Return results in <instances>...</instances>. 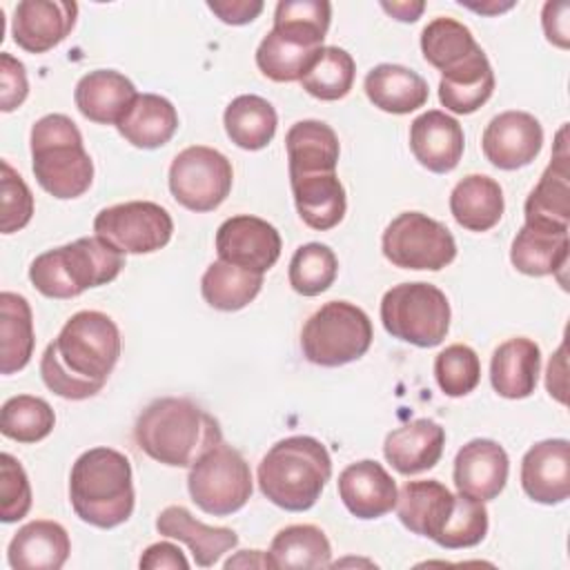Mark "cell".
<instances>
[{
  "label": "cell",
  "instance_id": "7402d4cb",
  "mask_svg": "<svg viewBox=\"0 0 570 570\" xmlns=\"http://www.w3.org/2000/svg\"><path fill=\"white\" fill-rule=\"evenodd\" d=\"M423 58L441 71L454 76L488 60L472 31L454 18H434L421 31Z\"/></svg>",
  "mask_w": 570,
  "mask_h": 570
},
{
  "label": "cell",
  "instance_id": "ba28073f",
  "mask_svg": "<svg viewBox=\"0 0 570 570\" xmlns=\"http://www.w3.org/2000/svg\"><path fill=\"white\" fill-rule=\"evenodd\" d=\"M370 316L350 301L321 305L301 330L303 356L321 367H338L361 358L372 345Z\"/></svg>",
  "mask_w": 570,
  "mask_h": 570
},
{
  "label": "cell",
  "instance_id": "44dd1931",
  "mask_svg": "<svg viewBox=\"0 0 570 570\" xmlns=\"http://www.w3.org/2000/svg\"><path fill=\"white\" fill-rule=\"evenodd\" d=\"M338 497L356 519H379L394 510L399 490L387 470L372 459L350 463L338 474Z\"/></svg>",
  "mask_w": 570,
  "mask_h": 570
},
{
  "label": "cell",
  "instance_id": "e575fe53",
  "mask_svg": "<svg viewBox=\"0 0 570 570\" xmlns=\"http://www.w3.org/2000/svg\"><path fill=\"white\" fill-rule=\"evenodd\" d=\"M568 232H548L523 225L510 247L517 272L528 276H550L568 265Z\"/></svg>",
  "mask_w": 570,
  "mask_h": 570
},
{
  "label": "cell",
  "instance_id": "7dc6e473",
  "mask_svg": "<svg viewBox=\"0 0 570 570\" xmlns=\"http://www.w3.org/2000/svg\"><path fill=\"white\" fill-rule=\"evenodd\" d=\"M29 94L24 65L11 53H0V109L4 114L18 109Z\"/></svg>",
  "mask_w": 570,
  "mask_h": 570
},
{
  "label": "cell",
  "instance_id": "ffe728a7",
  "mask_svg": "<svg viewBox=\"0 0 570 570\" xmlns=\"http://www.w3.org/2000/svg\"><path fill=\"white\" fill-rule=\"evenodd\" d=\"M463 147V127L441 109H430L416 116L410 125V149L432 174L452 171L461 163Z\"/></svg>",
  "mask_w": 570,
  "mask_h": 570
},
{
  "label": "cell",
  "instance_id": "cb8c5ba5",
  "mask_svg": "<svg viewBox=\"0 0 570 570\" xmlns=\"http://www.w3.org/2000/svg\"><path fill=\"white\" fill-rule=\"evenodd\" d=\"M136 96L134 82L116 69L89 71L73 89L78 111L98 125H118Z\"/></svg>",
  "mask_w": 570,
  "mask_h": 570
},
{
  "label": "cell",
  "instance_id": "2e32d148",
  "mask_svg": "<svg viewBox=\"0 0 570 570\" xmlns=\"http://www.w3.org/2000/svg\"><path fill=\"white\" fill-rule=\"evenodd\" d=\"M78 4L67 0H22L13 9V42L29 53H45L73 29Z\"/></svg>",
  "mask_w": 570,
  "mask_h": 570
},
{
  "label": "cell",
  "instance_id": "74e56055",
  "mask_svg": "<svg viewBox=\"0 0 570 570\" xmlns=\"http://www.w3.org/2000/svg\"><path fill=\"white\" fill-rule=\"evenodd\" d=\"M263 287V274L243 269L238 265L216 261L200 278V294L205 303L220 312H238L249 305Z\"/></svg>",
  "mask_w": 570,
  "mask_h": 570
},
{
  "label": "cell",
  "instance_id": "f1b7e54d",
  "mask_svg": "<svg viewBox=\"0 0 570 570\" xmlns=\"http://www.w3.org/2000/svg\"><path fill=\"white\" fill-rule=\"evenodd\" d=\"M541 370V350L532 338L514 336L492 352L490 383L503 399H525L534 392Z\"/></svg>",
  "mask_w": 570,
  "mask_h": 570
},
{
  "label": "cell",
  "instance_id": "60d3db41",
  "mask_svg": "<svg viewBox=\"0 0 570 570\" xmlns=\"http://www.w3.org/2000/svg\"><path fill=\"white\" fill-rule=\"evenodd\" d=\"M336 254L323 243L301 245L289 261V285L301 296H318L336 281Z\"/></svg>",
  "mask_w": 570,
  "mask_h": 570
},
{
  "label": "cell",
  "instance_id": "4316f807",
  "mask_svg": "<svg viewBox=\"0 0 570 570\" xmlns=\"http://www.w3.org/2000/svg\"><path fill=\"white\" fill-rule=\"evenodd\" d=\"M445 430L432 419H414L385 436L383 454L401 474H419L434 468L443 454Z\"/></svg>",
  "mask_w": 570,
  "mask_h": 570
},
{
  "label": "cell",
  "instance_id": "3957f363",
  "mask_svg": "<svg viewBox=\"0 0 570 570\" xmlns=\"http://www.w3.org/2000/svg\"><path fill=\"white\" fill-rule=\"evenodd\" d=\"M332 4L327 0H281L274 9V27L256 49V67L274 82L301 80L330 29Z\"/></svg>",
  "mask_w": 570,
  "mask_h": 570
},
{
  "label": "cell",
  "instance_id": "8992f818",
  "mask_svg": "<svg viewBox=\"0 0 570 570\" xmlns=\"http://www.w3.org/2000/svg\"><path fill=\"white\" fill-rule=\"evenodd\" d=\"M122 267L120 249L100 236H87L36 256L29 281L47 298H76L89 287L111 283Z\"/></svg>",
  "mask_w": 570,
  "mask_h": 570
},
{
  "label": "cell",
  "instance_id": "d590c367",
  "mask_svg": "<svg viewBox=\"0 0 570 570\" xmlns=\"http://www.w3.org/2000/svg\"><path fill=\"white\" fill-rule=\"evenodd\" d=\"M223 125L236 147L258 151L272 142L278 116L272 102H267L265 98L256 94H243L227 105L223 114Z\"/></svg>",
  "mask_w": 570,
  "mask_h": 570
},
{
  "label": "cell",
  "instance_id": "8fae6325",
  "mask_svg": "<svg viewBox=\"0 0 570 570\" xmlns=\"http://www.w3.org/2000/svg\"><path fill=\"white\" fill-rule=\"evenodd\" d=\"M383 256L401 269L439 272L456 258L452 232L421 212L399 214L383 232Z\"/></svg>",
  "mask_w": 570,
  "mask_h": 570
},
{
  "label": "cell",
  "instance_id": "ee69618b",
  "mask_svg": "<svg viewBox=\"0 0 570 570\" xmlns=\"http://www.w3.org/2000/svg\"><path fill=\"white\" fill-rule=\"evenodd\" d=\"M488 534V510L483 501L463 492L454 494V510L439 539L445 550H461L479 546Z\"/></svg>",
  "mask_w": 570,
  "mask_h": 570
},
{
  "label": "cell",
  "instance_id": "9a60e30c",
  "mask_svg": "<svg viewBox=\"0 0 570 570\" xmlns=\"http://www.w3.org/2000/svg\"><path fill=\"white\" fill-rule=\"evenodd\" d=\"M543 147V127L528 111H503L494 116L481 136L483 156L499 169L514 171L530 165Z\"/></svg>",
  "mask_w": 570,
  "mask_h": 570
},
{
  "label": "cell",
  "instance_id": "816d5d0a",
  "mask_svg": "<svg viewBox=\"0 0 570 570\" xmlns=\"http://www.w3.org/2000/svg\"><path fill=\"white\" fill-rule=\"evenodd\" d=\"M381 7L401 22H416L425 9L421 0H401V2H381Z\"/></svg>",
  "mask_w": 570,
  "mask_h": 570
},
{
  "label": "cell",
  "instance_id": "603a6c76",
  "mask_svg": "<svg viewBox=\"0 0 570 570\" xmlns=\"http://www.w3.org/2000/svg\"><path fill=\"white\" fill-rule=\"evenodd\" d=\"M394 508L410 532L439 543L454 510V494L436 479L407 481L401 488Z\"/></svg>",
  "mask_w": 570,
  "mask_h": 570
},
{
  "label": "cell",
  "instance_id": "30bf717a",
  "mask_svg": "<svg viewBox=\"0 0 570 570\" xmlns=\"http://www.w3.org/2000/svg\"><path fill=\"white\" fill-rule=\"evenodd\" d=\"M187 490L203 512L214 517L234 514L254 490L249 463L232 445L218 443L189 468Z\"/></svg>",
  "mask_w": 570,
  "mask_h": 570
},
{
  "label": "cell",
  "instance_id": "9c48e42d",
  "mask_svg": "<svg viewBox=\"0 0 570 570\" xmlns=\"http://www.w3.org/2000/svg\"><path fill=\"white\" fill-rule=\"evenodd\" d=\"M381 323L387 334L416 347L439 345L450 330L448 296L432 283H401L383 294Z\"/></svg>",
  "mask_w": 570,
  "mask_h": 570
},
{
  "label": "cell",
  "instance_id": "83f0119b",
  "mask_svg": "<svg viewBox=\"0 0 570 570\" xmlns=\"http://www.w3.org/2000/svg\"><path fill=\"white\" fill-rule=\"evenodd\" d=\"M156 530L163 537L183 541L194 554L196 566L200 568L214 566L225 552H229L238 543V534L232 528L205 525L194 519L191 512L183 505H167L156 519Z\"/></svg>",
  "mask_w": 570,
  "mask_h": 570
},
{
  "label": "cell",
  "instance_id": "681fc988",
  "mask_svg": "<svg viewBox=\"0 0 570 570\" xmlns=\"http://www.w3.org/2000/svg\"><path fill=\"white\" fill-rule=\"evenodd\" d=\"M140 568L145 570H158V568H171V570H187L189 568V561L185 559L183 550L169 541H158V543H151L140 561H138Z\"/></svg>",
  "mask_w": 570,
  "mask_h": 570
},
{
  "label": "cell",
  "instance_id": "d6a6232c",
  "mask_svg": "<svg viewBox=\"0 0 570 570\" xmlns=\"http://www.w3.org/2000/svg\"><path fill=\"white\" fill-rule=\"evenodd\" d=\"M289 174L336 171L341 145L336 131L323 120H298L285 136Z\"/></svg>",
  "mask_w": 570,
  "mask_h": 570
},
{
  "label": "cell",
  "instance_id": "5bb4252c",
  "mask_svg": "<svg viewBox=\"0 0 570 570\" xmlns=\"http://www.w3.org/2000/svg\"><path fill=\"white\" fill-rule=\"evenodd\" d=\"M281 234L278 229L249 214H238L220 223L216 232L218 258L243 269L265 274L272 269L281 256Z\"/></svg>",
  "mask_w": 570,
  "mask_h": 570
},
{
  "label": "cell",
  "instance_id": "7bdbcfd3",
  "mask_svg": "<svg viewBox=\"0 0 570 570\" xmlns=\"http://www.w3.org/2000/svg\"><path fill=\"white\" fill-rule=\"evenodd\" d=\"M434 376L445 396H465L481 381L479 354L463 343L448 345L434 358Z\"/></svg>",
  "mask_w": 570,
  "mask_h": 570
},
{
  "label": "cell",
  "instance_id": "836d02e7",
  "mask_svg": "<svg viewBox=\"0 0 570 570\" xmlns=\"http://www.w3.org/2000/svg\"><path fill=\"white\" fill-rule=\"evenodd\" d=\"M33 314L24 296L0 294V372H20L33 356Z\"/></svg>",
  "mask_w": 570,
  "mask_h": 570
},
{
  "label": "cell",
  "instance_id": "e0dca14e",
  "mask_svg": "<svg viewBox=\"0 0 570 570\" xmlns=\"http://www.w3.org/2000/svg\"><path fill=\"white\" fill-rule=\"evenodd\" d=\"M521 488L532 501L543 505H557L570 497L568 439L539 441L523 454Z\"/></svg>",
  "mask_w": 570,
  "mask_h": 570
},
{
  "label": "cell",
  "instance_id": "7a4b0ae2",
  "mask_svg": "<svg viewBox=\"0 0 570 570\" xmlns=\"http://www.w3.org/2000/svg\"><path fill=\"white\" fill-rule=\"evenodd\" d=\"M134 439L154 461L191 468L205 452L223 443V432L218 421L194 401L163 396L138 414Z\"/></svg>",
  "mask_w": 570,
  "mask_h": 570
},
{
  "label": "cell",
  "instance_id": "4fadbf2b",
  "mask_svg": "<svg viewBox=\"0 0 570 570\" xmlns=\"http://www.w3.org/2000/svg\"><path fill=\"white\" fill-rule=\"evenodd\" d=\"M94 232L122 254H151L171 240L174 220L158 203L129 200L100 209Z\"/></svg>",
  "mask_w": 570,
  "mask_h": 570
},
{
  "label": "cell",
  "instance_id": "f907efd6",
  "mask_svg": "<svg viewBox=\"0 0 570 570\" xmlns=\"http://www.w3.org/2000/svg\"><path fill=\"white\" fill-rule=\"evenodd\" d=\"M568 2H548L543 7V31L550 42L566 49L568 47Z\"/></svg>",
  "mask_w": 570,
  "mask_h": 570
},
{
  "label": "cell",
  "instance_id": "4dcf8cb0",
  "mask_svg": "<svg viewBox=\"0 0 570 570\" xmlns=\"http://www.w3.org/2000/svg\"><path fill=\"white\" fill-rule=\"evenodd\" d=\"M116 127L134 147L156 149L174 138L178 129V114L167 98L158 94H138Z\"/></svg>",
  "mask_w": 570,
  "mask_h": 570
},
{
  "label": "cell",
  "instance_id": "f6af8a7d",
  "mask_svg": "<svg viewBox=\"0 0 570 570\" xmlns=\"http://www.w3.org/2000/svg\"><path fill=\"white\" fill-rule=\"evenodd\" d=\"M31 510V485L24 468L9 452L0 454V519L16 523Z\"/></svg>",
  "mask_w": 570,
  "mask_h": 570
},
{
  "label": "cell",
  "instance_id": "ac0fdd59",
  "mask_svg": "<svg viewBox=\"0 0 570 570\" xmlns=\"http://www.w3.org/2000/svg\"><path fill=\"white\" fill-rule=\"evenodd\" d=\"M563 138L566 127L559 131L557 154L525 198V225L548 232H568L570 220V165Z\"/></svg>",
  "mask_w": 570,
  "mask_h": 570
},
{
  "label": "cell",
  "instance_id": "d4e9b609",
  "mask_svg": "<svg viewBox=\"0 0 570 570\" xmlns=\"http://www.w3.org/2000/svg\"><path fill=\"white\" fill-rule=\"evenodd\" d=\"M71 552L67 530L58 521L36 519L24 523L7 548V561L13 570H58Z\"/></svg>",
  "mask_w": 570,
  "mask_h": 570
},
{
  "label": "cell",
  "instance_id": "d6986e66",
  "mask_svg": "<svg viewBox=\"0 0 570 570\" xmlns=\"http://www.w3.org/2000/svg\"><path fill=\"white\" fill-rule=\"evenodd\" d=\"M510 472L508 452L492 439H472L454 456V485L479 501L497 499Z\"/></svg>",
  "mask_w": 570,
  "mask_h": 570
},
{
  "label": "cell",
  "instance_id": "7c38bea8",
  "mask_svg": "<svg viewBox=\"0 0 570 570\" xmlns=\"http://www.w3.org/2000/svg\"><path fill=\"white\" fill-rule=\"evenodd\" d=\"M234 169L225 154L191 145L176 154L169 167V191L189 212H212L232 191Z\"/></svg>",
  "mask_w": 570,
  "mask_h": 570
},
{
  "label": "cell",
  "instance_id": "8d00e7d4",
  "mask_svg": "<svg viewBox=\"0 0 570 570\" xmlns=\"http://www.w3.org/2000/svg\"><path fill=\"white\" fill-rule=\"evenodd\" d=\"M265 557L269 568H327L332 546L321 528L294 523L276 532Z\"/></svg>",
  "mask_w": 570,
  "mask_h": 570
},
{
  "label": "cell",
  "instance_id": "bcb514c9",
  "mask_svg": "<svg viewBox=\"0 0 570 570\" xmlns=\"http://www.w3.org/2000/svg\"><path fill=\"white\" fill-rule=\"evenodd\" d=\"M0 167H2L0 229H2V234H13L29 225V220L33 216V196H31V189L27 187V183L22 180V176L7 160H2Z\"/></svg>",
  "mask_w": 570,
  "mask_h": 570
},
{
  "label": "cell",
  "instance_id": "6da1fadb",
  "mask_svg": "<svg viewBox=\"0 0 570 570\" xmlns=\"http://www.w3.org/2000/svg\"><path fill=\"white\" fill-rule=\"evenodd\" d=\"M120 358L118 325L102 312H76L40 358L45 385L69 401L96 396Z\"/></svg>",
  "mask_w": 570,
  "mask_h": 570
},
{
  "label": "cell",
  "instance_id": "277c9868",
  "mask_svg": "<svg viewBox=\"0 0 570 570\" xmlns=\"http://www.w3.org/2000/svg\"><path fill=\"white\" fill-rule=\"evenodd\" d=\"M69 501L76 517L94 528L125 523L136 503L131 463L111 448H91L71 465Z\"/></svg>",
  "mask_w": 570,
  "mask_h": 570
},
{
  "label": "cell",
  "instance_id": "5b68a950",
  "mask_svg": "<svg viewBox=\"0 0 570 570\" xmlns=\"http://www.w3.org/2000/svg\"><path fill=\"white\" fill-rule=\"evenodd\" d=\"M258 488L274 505L287 512L309 510L332 476L327 448L305 434L274 443L258 463Z\"/></svg>",
  "mask_w": 570,
  "mask_h": 570
},
{
  "label": "cell",
  "instance_id": "b9f144b4",
  "mask_svg": "<svg viewBox=\"0 0 570 570\" xmlns=\"http://www.w3.org/2000/svg\"><path fill=\"white\" fill-rule=\"evenodd\" d=\"M494 91V71L490 62H483L474 69L441 76L439 82V100L452 114H474L483 107Z\"/></svg>",
  "mask_w": 570,
  "mask_h": 570
},
{
  "label": "cell",
  "instance_id": "f35d334b",
  "mask_svg": "<svg viewBox=\"0 0 570 570\" xmlns=\"http://www.w3.org/2000/svg\"><path fill=\"white\" fill-rule=\"evenodd\" d=\"M356 76L354 58L341 47H321L301 78L303 89L318 100H341L350 94Z\"/></svg>",
  "mask_w": 570,
  "mask_h": 570
},
{
  "label": "cell",
  "instance_id": "484cf974",
  "mask_svg": "<svg viewBox=\"0 0 570 570\" xmlns=\"http://www.w3.org/2000/svg\"><path fill=\"white\" fill-rule=\"evenodd\" d=\"M296 212L303 223L316 232L336 227L347 209L345 187L336 171L289 174Z\"/></svg>",
  "mask_w": 570,
  "mask_h": 570
},
{
  "label": "cell",
  "instance_id": "f546056e",
  "mask_svg": "<svg viewBox=\"0 0 570 570\" xmlns=\"http://www.w3.org/2000/svg\"><path fill=\"white\" fill-rule=\"evenodd\" d=\"M367 100L387 114H410L428 102V82L412 69L401 65H376L367 71L363 80Z\"/></svg>",
  "mask_w": 570,
  "mask_h": 570
},
{
  "label": "cell",
  "instance_id": "ab89813d",
  "mask_svg": "<svg viewBox=\"0 0 570 570\" xmlns=\"http://www.w3.org/2000/svg\"><path fill=\"white\" fill-rule=\"evenodd\" d=\"M56 414L51 405L31 394H18L4 401L0 410V432L18 443H38L51 434Z\"/></svg>",
  "mask_w": 570,
  "mask_h": 570
},
{
  "label": "cell",
  "instance_id": "f5cc1de1",
  "mask_svg": "<svg viewBox=\"0 0 570 570\" xmlns=\"http://www.w3.org/2000/svg\"><path fill=\"white\" fill-rule=\"evenodd\" d=\"M459 4H463V7H468V9H472V11H479V13H488V16H492V13H501V11H508V9H512L514 7V2H494V0H490V2H481V4H474V2H465V0H459Z\"/></svg>",
  "mask_w": 570,
  "mask_h": 570
},
{
  "label": "cell",
  "instance_id": "52a82bcc",
  "mask_svg": "<svg viewBox=\"0 0 570 570\" xmlns=\"http://www.w3.org/2000/svg\"><path fill=\"white\" fill-rule=\"evenodd\" d=\"M31 169L38 185L60 200L78 198L91 187L94 163L69 116L47 114L33 122Z\"/></svg>",
  "mask_w": 570,
  "mask_h": 570
},
{
  "label": "cell",
  "instance_id": "1f68e13d",
  "mask_svg": "<svg viewBox=\"0 0 570 570\" xmlns=\"http://www.w3.org/2000/svg\"><path fill=\"white\" fill-rule=\"evenodd\" d=\"M503 189L485 174L461 178L450 194V212L454 220L470 232H488L503 216Z\"/></svg>",
  "mask_w": 570,
  "mask_h": 570
},
{
  "label": "cell",
  "instance_id": "c3c4849f",
  "mask_svg": "<svg viewBox=\"0 0 570 570\" xmlns=\"http://www.w3.org/2000/svg\"><path fill=\"white\" fill-rule=\"evenodd\" d=\"M207 7L225 22V24H247L263 11L261 0H207Z\"/></svg>",
  "mask_w": 570,
  "mask_h": 570
}]
</instances>
